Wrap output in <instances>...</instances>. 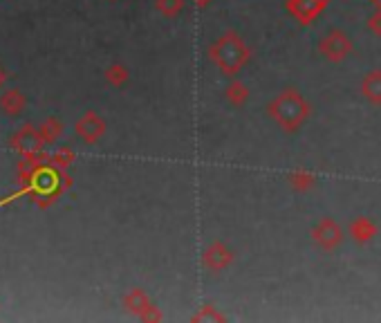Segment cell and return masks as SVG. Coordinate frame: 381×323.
<instances>
[{
  "mask_svg": "<svg viewBox=\"0 0 381 323\" xmlns=\"http://www.w3.org/2000/svg\"><path fill=\"white\" fill-rule=\"evenodd\" d=\"M352 38L341 27H332L318 38V54L330 63H341L352 54Z\"/></svg>",
  "mask_w": 381,
  "mask_h": 323,
  "instance_id": "cell-3",
  "label": "cell"
},
{
  "mask_svg": "<svg viewBox=\"0 0 381 323\" xmlns=\"http://www.w3.org/2000/svg\"><path fill=\"white\" fill-rule=\"evenodd\" d=\"M190 3H193L197 9H204V7H209L211 5V0H190Z\"/></svg>",
  "mask_w": 381,
  "mask_h": 323,
  "instance_id": "cell-13",
  "label": "cell"
},
{
  "mask_svg": "<svg viewBox=\"0 0 381 323\" xmlns=\"http://www.w3.org/2000/svg\"><path fill=\"white\" fill-rule=\"evenodd\" d=\"M309 236H312L314 245L318 249H323V251H337L341 247V242H343V238H346L343 227H341L339 222L334 218H330V216L314 222Z\"/></svg>",
  "mask_w": 381,
  "mask_h": 323,
  "instance_id": "cell-4",
  "label": "cell"
},
{
  "mask_svg": "<svg viewBox=\"0 0 381 323\" xmlns=\"http://www.w3.org/2000/svg\"><path fill=\"white\" fill-rule=\"evenodd\" d=\"M157 5V12L166 16V18H177L179 14L184 12L186 7V0H155Z\"/></svg>",
  "mask_w": 381,
  "mask_h": 323,
  "instance_id": "cell-11",
  "label": "cell"
},
{
  "mask_svg": "<svg viewBox=\"0 0 381 323\" xmlns=\"http://www.w3.org/2000/svg\"><path fill=\"white\" fill-rule=\"evenodd\" d=\"M330 5V0H287V12L300 25H309L321 16V12Z\"/></svg>",
  "mask_w": 381,
  "mask_h": 323,
  "instance_id": "cell-6",
  "label": "cell"
},
{
  "mask_svg": "<svg viewBox=\"0 0 381 323\" xmlns=\"http://www.w3.org/2000/svg\"><path fill=\"white\" fill-rule=\"evenodd\" d=\"M350 236H352V240L359 242V245H364V242H370V240L377 236L375 220H370L366 216L355 218L352 222H350Z\"/></svg>",
  "mask_w": 381,
  "mask_h": 323,
  "instance_id": "cell-7",
  "label": "cell"
},
{
  "mask_svg": "<svg viewBox=\"0 0 381 323\" xmlns=\"http://www.w3.org/2000/svg\"><path fill=\"white\" fill-rule=\"evenodd\" d=\"M370 5H373L375 9H379V12H381V0H370Z\"/></svg>",
  "mask_w": 381,
  "mask_h": 323,
  "instance_id": "cell-14",
  "label": "cell"
},
{
  "mask_svg": "<svg viewBox=\"0 0 381 323\" xmlns=\"http://www.w3.org/2000/svg\"><path fill=\"white\" fill-rule=\"evenodd\" d=\"M225 95H227V101H229V104L236 106V108H240V106H245V104H247V99H249V88L243 84V81H232V84L227 86Z\"/></svg>",
  "mask_w": 381,
  "mask_h": 323,
  "instance_id": "cell-9",
  "label": "cell"
},
{
  "mask_svg": "<svg viewBox=\"0 0 381 323\" xmlns=\"http://www.w3.org/2000/svg\"><path fill=\"white\" fill-rule=\"evenodd\" d=\"M236 254H234V249H229L227 247V242L222 240H213L211 245H209L204 249V254H202V265L209 269V271H222L227 269L229 265L234 262Z\"/></svg>",
  "mask_w": 381,
  "mask_h": 323,
  "instance_id": "cell-5",
  "label": "cell"
},
{
  "mask_svg": "<svg viewBox=\"0 0 381 323\" xmlns=\"http://www.w3.org/2000/svg\"><path fill=\"white\" fill-rule=\"evenodd\" d=\"M287 182L294 191H309L316 184V178L312 173H307V171H294V173L287 178Z\"/></svg>",
  "mask_w": 381,
  "mask_h": 323,
  "instance_id": "cell-10",
  "label": "cell"
},
{
  "mask_svg": "<svg viewBox=\"0 0 381 323\" xmlns=\"http://www.w3.org/2000/svg\"><path fill=\"white\" fill-rule=\"evenodd\" d=\"M209 58H211V63L225 77H236L240 70L249 63L252 49H249L245 38L238 32L227 29V32L220 34L211 43V47H209Z\"/></svg>",
  "mask_w": 381,
  "mask_h": 323,
  "instance_id": "cell-1",
  "label": "cell"
},
{
  "mask_svg": "<svg viewBox=\"0 0 381 323\" xmlns=\"http://www.w3.org/2000/svg\"><path fill=\"white\" fill-rule=\"evenodd\" d=\"M368 29H370V34L381 36V12L379 9H375V14L368 18Z\"/></svg>",
  "mask_w": 381,
  "mask_h": 323,
  "instance_id": "cell-12",
  "label": "cell"
},
{
  "mask_svg": "<svg viewBox=\"0 0 381 323\" xmlns=\"http://www.w3.org/2000/svg\"><path fill=\"white\" fill-rule=\"evenodd\" d=\"M267 115L276 121L278 128H283L285 133H296L303 128V124L312 115V106L309 101L298 93V90L289 88L278 93L267 106Z\"/></svg>",
  "mask_w": 381,
  "mask_h": 323,
  "instance_id": "cell-2",
  "label": "cell"
},
{
  "mask_svg": "<svg viewBox=\"0 0 381 323\" xmlns=\"http://www.w3.org/2000/svg\"><path fill=\"white\" fill-rule=\"evenodd\" d=\"M361 95L373 106H381V70H373L361 81Z\"/></svg>",
  "mask_w": 381,
  "mask_h": 323,
  "instance_id": "cell-8",
  "label": "cell"
}]
</instances>
